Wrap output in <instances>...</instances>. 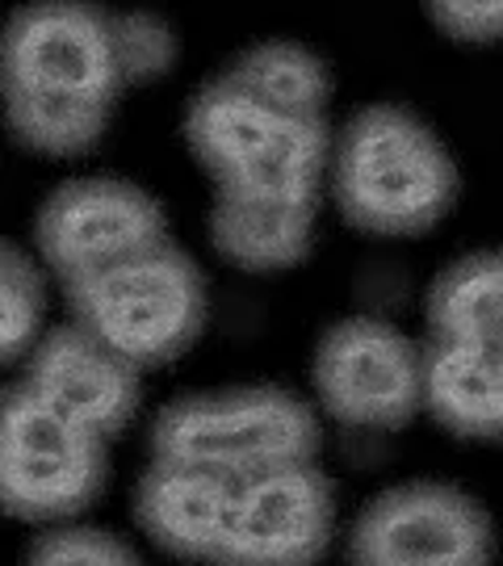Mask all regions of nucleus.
<instances>
[{"instance_id": "1", "label": "nucleus", "mask_w": 503, "mask_h": 566, "mask_svg": "<svg viewBox=\"0 0 503 566\" xmlns=\"http://www.w3.org/2000/svg\"><path fill=\"white\" fill-rule=\"evenodd\" d=\"M332 189L344 223L365 235H420L458 198V168L437 130L390 102L365 105L340 126Z\"/></svg>"}, {"instance_id": "2", "label": "nucleus", "mask_w": 503, "mask_h": 566, "mask_svg": "<svg viewBox=\"0 0 503 566\" xmlns=\"http://www.w3.org/2000/svg\"><path fill=\"white\" fill-rule=\"evenodd\" d=\"M319 420L282 386L185 395L151 424V458L185 462L248 483L269 470L315 462Z\"/></svg>"}, {"instance_id": "3", "label": "nucleus", "mask_w": 503, "mask_h": 566, "mask_svg": "<svg viewBox=\"0 0 503 566\" xmlns=\"http://www.w3.org/2000/svg\"><path fill=\"white\" fill-rule=\"evenodd\" d=\"M63 290L72 324L93 332L135 369L181 357L206 324V282L193 256L172 240Z\"/></svg>"}, {"instance_id": "4", "label": "nucleus", "mask_w": 503, "mask_h": 566, "mask_svg": "<svg viewBox=\"0 0 503 566\" xmlns=\"http://www.w3.org/2000/svg\"><path fill=\"white\" fill-rule=\"evenodd\" d=\"M0 486L4 507L21 521H63L105 486V441L42 403L30 386H9Z\"/></svg>"}, {"instance_id": "5", "label": "nucleus", "mask_w": 503, "mask_h": 566, "mask_svg": "<svg viewBox=\"0 0 503 566\" xmlns=\"http://www.w3.org/2000/svg\"><path fill=\"white\" fill-rule=\"evenodd\" d=\"M0 88L114 109L126 81L109 13L60 0L18 9L0 46Z\"/></svg>"}, {"instance_id": "6", "label": "nucleus", "mask_w": 503, "mask_h": 566, "mask_svg": "<svg viewBox=\"0 0 503 566\" xmlns=\"http://www.w3.org/2000/svg\"><path fill=\"white\" fill-rule=\"evenodd\" d=\"M491 516L449 483L390 486L348 533V566H491Z\"/></svg>"}, {"instance_id": "7", "label": "nucleus", "mask_w": 503, "mask_h": 566, "mask_svg": "<svg viewBox=\"0 0 503 566\" xmlns=\"http://www.w3.org/2000/svg\"><path fill=\"white\" fill-rule=\"evenodd\" d=\"M34 243L42 264L63 285L101 273L109 264L168 243V219L160 202L130 181L84 177L60 185L34 219Z\"/></svg>"}, {"instance_id": "8", "label": "nucleus", "mask_w": 503, "mask_h": 566, "mask_svg": "<svg viewBox=\"0 0 503 566\" xmlns=\"http://www.w3.org/2000/svg\"><path fill=\"white\" fill-rule=\"evenodd\" d=\"M319 407L348 428L411 424L423 407V348L383 319H344L315 348Z\"/></svg>"}, {"instance_id": "9", "label": "nucleus", "mask_w": 503, "mask_h": 566, "mask_svg": "<svg viewBox=\"0 0 503 566\" xmlns=\"http://www.w3.org/2000/svg\"><path fill=\"white\" fill-rule=\"evenodd\" d=\"M336 495L315 462L240 483L231 525L210 566H315L332 546Z\"/></svg>"}, {"instance_id": "10", "label": "nucleus", "mask_w": 503, "mask_h": 566, "mask_svg": "<svg viewBox=\"0 0 503 566\" xmlns=\"http://www.w3.org/2000/svg\"><path fill=\"white\" fill-rule=\"evenodd\" d=\"M21 386L101 441L118 437L139 407V369L81 324L51 327L21 361Z\"/></svg>"}, {"instance_id": "11", "label": "nucleus", "mask_w": 503, "mask_h": 566, "mask_svg": "<svg viewBox=\"0 0 503 566\" xmlns=\"http://www.w3.org/2000/svg\"><path fill=\"white\" fill-rule=\"evenodd\" d=\"M235 491L240 483L227 474L151 458L135 486V521L164 554L210 566L231 525Z\"/></svg>"}, {"instance_id": "12", "label": "nucleus", "mask_w": 503, "mask_h": 566, "mask_svg": "<svg viewBox=\"0 0 503 566\" xmlns=\"http://www.w3.org/2000/svg\"><path fill=\"white\" fill-rule=\"evenodd\" d=\"M423 411L462 441H503V353L432 336L423 348Z\"/></svg>"}, {"instance_id": "13", "label": "nucleus", "mask_w": 503, "mask_h": 566, "mask_svg": "<svg viewBox=\"0 0 503 566\" xmlns=\"http://www.w3.org/2000/svg\"><path fill=\"white\" fill-rule=\"evenodd\" d=\"M285 122L273 109H264L261 102H252L243 88L214 76L210 84H201L189 97L185 109V143L193 151V160L214 177V185L235 177L243 164H252L269 143L285 130Z\"/></svg>"}, {"instance_id": "14", "label": "nucleus", "mask_w": 503, "mask_h": 566, "mask_svg": "<svg viewBox=\"0 0 503 566\" xmlns=\"http://www.w3.org/2000/svg\"><path fill=\"white\" fill-rule=\"evenodd\" d=\"M315 240V206L248 202L214 193L210 243L227 264L248 273H277L298 264Z\"/></svg>"}, {"instance_id": "15", "label": "nucleus", "mask_w": 503, "mask_h": 566, "mask_svg": "<svg viewBox=\"0 0 503 566\" xmlns=\"http://www.w3.org/2000/svg\"><path fill=\"white\" fill-rule=\"evenodd\" d=\"M219 76H227L252 102H261L264 109H273L282 118H323L327 97H332L327 63L315 51L282 39L243 46Z\"/></svg>"}, {"instance_id": "16", "label": "nucleus", "mask_w": 503, "mask_h": 566, "mask_svg": "<svg viewBox=\"0 0 503 566\" xmlns=\"http://www.w3.org/2000/svg\"><path fill=\"white\" fill-rule=\"evenodd\" d=\"M428 327L441 340L503 353V252H474L428 290Z\"/></svg>"}, {"instance_id": "17", "label": "nucleus", "mask_w": 503, "mask_h": 566, "mask_svg": "<svg viewBox=\"0 0 503 566\" xmlns=\"http://www.w3.org/2000/svg\"><path fill=\"white\" fill-rule=\"evenodd\" d=\"M9 126L21 147L42 156H81L101 143L109 114L105 105L63 102V97H30V93H4Z\"/></svg>"}, {"instance_id": "18", "label": "nucleus", "mask_w": 503, "mask_h": 566, "mask_svg": "<svg viewBox=\"0 0 503 566\" xmlns=\"http://www.w3.org/2000/svg\"><path fill=\"white\" fill-rule=\"evenodd\" d=\"M0 298H4L0 353L4 365H21L46 332H42V277L18 243H9L0 261Z\"/></svg>"}, {"instance_id": "19", "label": "nucleus", "mask_w": 503, "mask_h": 566, "mask_svg": "<svg viewBox=\"0 0 503 566\" xmlns=\"http://www.w3.org/2000/svg\"><path fill=\"white\" fill-rule=\"evenodd\" d=\"M114 51L126 84H147L164 76L177 55V39L156 13H114Z\"/></svg>"}, {"instance_id": "20", "label": "nucleus", "mask_w": 503, "mask_h": 566, "mask_svg": "<svg viewBox=\"0 0 503 566\" xmlns=\"http://www.w3.org/2000/svg\"><path fill=\"white\" fill-rule=\"evenodd\" d=\"M25 566H143L135 549L101 528H51L25 554Z\"/></svg>"}, {"instance_id": "21", "label": "nucleus", "mask_w": 503, "mask_h": 566, "mask_svg": "<svg viewBox=\"0 0 503 566\" xmlns=\"http://www.w3.org/2000/svg\"><path fill=\"white\" fill-rule=\"evenodd\" d=\"M432 25L462 42H500L503 39V0H470V4H432Z\"/></svg>"}]
</instances>
